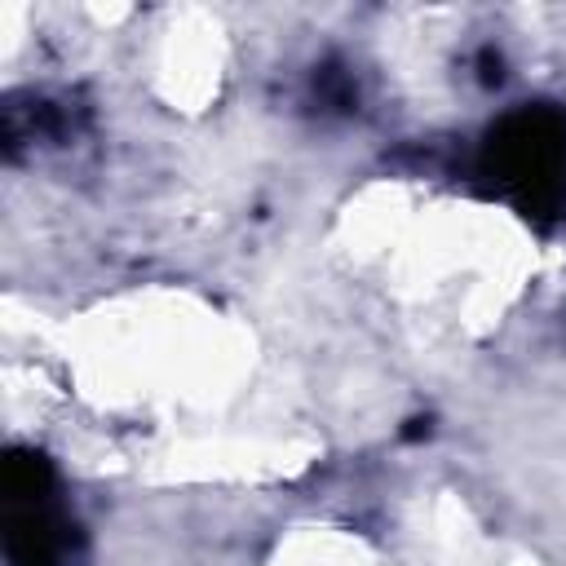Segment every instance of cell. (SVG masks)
Masks as SVG:
<instances>
[{
    "label": "cell",
    "instance_id": "6da1fadb",
    "mask_svg": "<svg viewBox=\"0 0 566 566\" xmlns=\"http://www.w3.org/2000/svg\"><path fill=\"white\" fill-rule=\"evenodd\" d=\"M486 186L522 217L553 221L566 208V111L517 106L482 142L478 159Z\"/></svg>",
    "mask_w": 566,
    "mask_h": 566
},
{
    "label": "cell",
    "instance_id": "7a4b0ae2",
    "mask_svg": "<svg viewBox=\"0 0 566 566\" xmlns=\"http://www.w3.org/2000/svg\"><path fill=\"white\" fill-rule=\"evenodd\" d=\"M4 557L9 566H71L75 557V526L49 500L4 504Z\"/></svg>",
    "mask_w": 566,
    "mask_h": 566
}]
</instances>
